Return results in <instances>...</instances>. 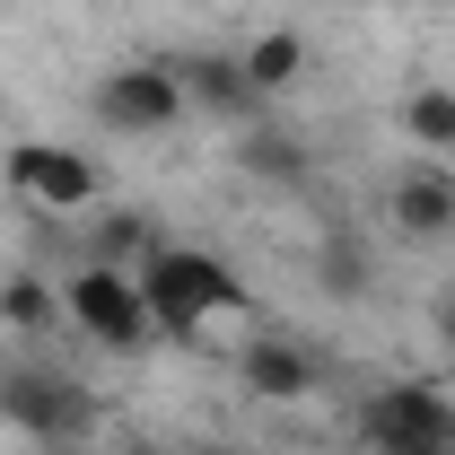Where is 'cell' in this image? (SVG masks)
<instances>
[{"instance_id": "6da1fadb", "label": "cell", "mask_w": 455, "mask_h": 455, "mask_svg": "<svg viewBox=\"0 0 455 455\" xmlns=\"http://www.w3.org/2000/svg\"><path fill=\"white\" fill-rule=\"evenodd\" d=\"M140 298H149V324H158L167 341H193L211 315H236V307H245V281L228 272L220 254L167 236V245L140 263Z\"/></svg>"}, {"instance_id": "7a4b0ae2", "label": "cell", "mask_w": 455, "mask_h": 455, "mask_svg": "<svg viewBox=\"0 0 455 455\" xmlns=\"http://www.w3.org/2000/svg\"><path fill=\"white\" fill-rule=\"evenodd\" d=\"M359 438L368 455H455V395L403 377V386H377L359 403Z\"/></svg>"}, {"instance_id": "3957f363", "label": "cell", "mask_w": 455, "mask_h": 455, "mask_svg": "<svg viewBox=\"0 0 455 455\" xmlns=\"http://www.w3.org/2000/svg\"><path fill=\"white\" fill-rule=\"evenodd\" d=\"M0 420H18V438H36V447H79L97 429V395L70 368H9L0 377Z\"/></svg>"}, {"instance_id": "277c9868", "label": "cell", "mask_w": 455, "mask_h": 455, "mask_svg": "<svg viewBox=\"0 0 455 455\" xmlns=\"http://www.w3.org/2000/svg\"><path fill=\"white\" fill-rule=\"evenodd\" d=\"M61 315L97 341V350H140V341L158 333L149 324V298H140V272H123V263H79L61 281Z\"/></svg>"}, {"instance_id": "5b68a950", "label": "cell", "mask_w": 455, "mask_h": 455, "mask_svg": "<svg viewBox=\"0 0 455 455\" xmlns=\"http://www.w3.org/2000/svg\"><path fill=\"white\" fill-rule=\"evenodd\" d=\"M0 175H9V193H18V202H36V211H53V220L88 211V202L106 193L97 158H88V149H70V140H18Z\"/></svg>"}, {"instance_id": "8992f818", "label": "cell", "mask_w": 455, "mask_h": 455, "mask_svg": "<svg viewBox=\"0 0 455 455\" xmlns=\"http://www.w3.org/2000/svg\"><path fill=\"white\" fill-rule=\"evenodd\" d=\"M88 106L106 132H167L184 114V79H175V61H123L88 88Z\"/></svg>"}, {"instance_id": "52a82bcc", "label": "cell", "mask_w": 455, "mask_h": 455, "mask_svg": "<svg viewBox=\"0 0 455 455\" xmlns=\"http://www.w3.org/2000/svg\"><path fill=\"white\" fill-rule=\"evenodd\" d=\"M386 220H395L411 245L455 236V167L447 158H411V167L395 175V193H386Z\"/></svg>"}, {"instance_id": "ba28073f", "label": "cell", "mask_w": 455, "mask_h": 455, "mask_svg": "<svg viewBox=\"0 0 455 455\" xmlns=\"http://www.w3.org/2000/svg\"><path fill=\"white\" fill-rule=\"evenodd\" d=\"M236 377H245V395H263V403H307L324 386V359L289 333H263V341L236 350Z\"/></svg>"}, {"instance_id": "9c48e42d", "label": "cell", "mask_w": 455, "mask_h": 455, "mask_svg": "<svg viewBox=\"0 0 455 455\" xmlns=\"http://www.w3.org/2000/svg\"><path fill=\"white\" fill-rule=\"evenodd\" d=\"M175 79H184V106L228 114V123H245V114L263 106V88L245 79V61H228V53H193V61H175Z\"/></svg>"}, {"instance_id": "30bf717a", "label": "cell", "mask_w": 455, "mask_h": 455, "mask_svg": "<svg viewBox=\"0 0 455 455\" xmlns=\"http://www.w3.org/2000/svg\"><path fill=\"white\" fill-rule=\"evenodd\" d=\"M236 167L254 175V184H281V193H298V184L315 175V149H307V140H289V132H245Z\"/></svg>"}, {"instance_id": "8fae6325", "label": "cell", "mask_w": 455, "mask_h": 455, "mask_svg": "<svg viewBox=\"0 0 455 455\" xmlns=\"http://www.w3.org/2000/svg\"><path fill=\"white\" fill-rule=\"evenodd\" d=\"M0 324H9V333L61 324V289L44 281V272H0Z\"/></svg>"}, {"instance_id": "7c38bea8", "label": "cell", "mask_w": 455, "mask_h": 455, "mask_svg": "<svg viewBox=\"0 0 455 455\" xmlns=\"http://www.w3.org/2000/svg\"><path fill=\"white\" fill-rule=\"evenodd\" d=\"M315 281L333 289V298H359V289L377 281V254H368V236H359V228H324V254H315Z\"/></svg>"}, {"instance_id": "4fadbf2b", "label": "cell", "mask_w": 455, "mask_h": 455, "mask_svg": "<svg viewBox=\"0 0 455 455\" xmlns=\"http://www.w3.org/2000/svg\"><path fill=\"white\" fill-rule=\"evenodd\" d=\"M236 61H245V79H254L263 97H281V88H298V70H307V44H298L289 27H272V36H254Z\"/></svg>"}, {"instance_id": "5bb4252c", "label": "cell", "mask_w": 455, "mask_h": 455, "mask_svg": "<svg viewBox=\"0 0 455 455\" xmlns=\"http://www.w3.org/2000/svg\"><path fill=\"white\" fill-rule=\"evenodd\" d=\"M403 132H411L429 158H455V88H411V97H403Z\"/></svg>"}, {"instance_id": "9a60e30c", "label": "cell", "mask_w": 455, "mask_h": 455, "mask_svg": "<svg viewBox=\"0 0 455 455\" xmlns=\"http://www.w3.org/2000/svg\"><path fill=\"white\" fill-rule=\"evenodd\" d=\"M158 245H167V228L149 220V211H106V220H97V263H123V254L149 263Z\"/></svg>"}, {"instance_id": "2e32d148", "label": "cell", "mask_w": 455, "mask_h": 455, "mask_svg": "<svg viewBox=\"0 0 455 455\" xmlns=\"http://www.w3.org/2000/svg\"><path fill=\"white\" fill-rule=\"evenodd\" d=\"M429 324H438V341H447V350H455V281L438 289V298H429Z\"/></svg>"}, {"instance_id": "e0dca14e", "label": "cell", "mask_w": 455, "mask_h": 455, "mask_svg": "<svg viewBox=\"0 0 455 455\" xmlns=\"http://www.w3.org/2000/svg\"><path fill=\"white\" fill-rule=\"evenodd\" d=\"M114 455H184V447H167V438H123Z\"/></svg>"}, {"instance_id": "ac0fdd59", "label": "cell", "mask_w": 455, "mask_h": 455, "mask_svg": "<svg viewBox=\"0 0 455 455\" xmlns=\"http://www.w3.org/2000/svg\"><path fill=\"white\" fill-rule=\"evenodd\" d=\"M53 455H70V447H53Z\"/></svg>"}]
</instances>
